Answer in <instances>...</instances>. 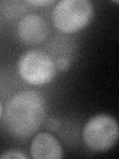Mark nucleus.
Listing matches in <instances>:
<instances>
[{
    "label": "nucleus",
    "instance_id": "nucleus-1",
    "mask_svg": "<svg viewBox=\"0 0 119 159\" xmlns=\"http://www.w3.org/2000/svg\"><path fill=\"white\" fill-rule=\"evenodd\" d=\"M47 116L46 102L36 91H22L9 99L3 111L7 131L18 139L31 137L42 126Z\"/></svg>",
    "mask_w": 119,
    "mask_h": 159
},
{
    "label": "nucleus",
    "instance_id": "nucleus-2",
    "mask_svg": "<svg viewBox=\"0 0 119 159\" xmlns=\"http://www.w3.org/2000/svg\"><path fill=\"white\" fill-rule=\"evenodd\" d=\"M93 15V5L88 0H62L52 11V21L59 31L76 33L86 27Z\"/></svg>",
    "mask_w": 119,
    "mask_h": 159
},
{
    "label": "nucleus",
    "instance_id": "nucleus-3",
    "mask_svg": "<svg viewBox=\"0 0 119 159\" xmlns=\"http://www.w3.org/2000/svg\"><path fill=\"white\" fill-rule=\"evenodd\" d=\"M118 137V122L113 116L106 113L91 116L82 129L84 144L88 149L95 152L109 150L116 144Z\"/></svg>",
    "mask_w": 119,
    "mask_h": 159
},
{
    "label": "nucleus",
    "instance_id": "nucleus-4",
    "mask_svg": "<svg viewBox=\"0 0 119 159\" xmlns=\"http://www.w3.org/2000/svg\"><path fill=\"white\" fill-rule=\"evenodd\" d=\"M19 76L31 86H44L56 76L55 62L47 53L40 50H30L24 53L18 62Z\"/></svg>",
    "mask_w": 119,
    "mask_h": 159
},
{
    "label": "nucleus",
    "instance_id": "nucleus-5",
    "mask_svg": "<svg viewBox=\"0 0 119 159\" xmlns=\"http://www.w3.org/2000/svg\"><path fill=\"white\" fill-rule=\"evenodd\" d=\"M47 20L36 13H29L23 16L18 23L17 34L19 39L26 45H38L43 43L49 36Z\"/></svg>",
    "mask_w": 119,
    "mask_h": 159
},
{
    "label": "nucleus",
    "instance_id": "nucleus-6",
    "mask_svg": "<svg viewBox=\"0 0 119 159\" xmlns=\"http://www.w3.org/2000/svg\"><path fill=\"white\" fill-rule=\"evenodd\" d=\"M30 154L35 159H60L64 155L60 141L48 132L35 135L30 146Z\"/></svg>",
    "mask_w": 119,
    "mask_h": 159
},
{
    "label": "nucleus",
    "instance_id": "nucleus-7",
    "mask_svg": "<svg viewBox=\"0 0 119 159\" xmlns=\"http://www.w3.org/2000/svg\"><path fill=\"white\" fill-rule=\"evenodd\" d=\"M0 158L1 159H28L29 156L26 155L25 153H23L22 151L17 150V149H10V150L5 151L4 153H2L0 155Z\"/></svg>",
    "mask_w": 119,
    "mask_h": 159
},
{
    "label": "nucleus",
    "instance_id": "nucleus-8",
    "mask_svg": "<svg viewBox=\"0 0 119 159\" xmlns=\"http://www.w3.org/2000/svg\"><path fill=\"white\" fill-rule=\"evenodd\" d=\"M55 66H56V69L60 70V71H67L69 66H71V63H69L68 59L66 57H59L56 60Z\"/></svg>",
    "mask_w": 119,
    "mask_h": 159
},
{
    "label": "nucleus",
    "instance_id": "nucleus-9",
    "mask_svg": "<svg viewBox=\"0 0 119 159\" xmlns=\"http://www.w3.org/2000/svg\"><path fill=\"white\" fill-rule=\"evenodd\" d=\"M26 3L30 5H34V6L44 7L56 3V1H54V0H32V1H26Z\"/></svg>",
    "mask_w": 119,
    "mask_h": 159
},
{
    "label": "nucleus",
    "instance_id": "nucleus-10",
    "mask_svg": "<svg viewBox=\"0 0 119 159\" xmlns=\"http://www.w3.org/2000/svg\"><path fill=\"white\" fill-rule=\"evenodd\" d=\"M48 126L50 129H53V130H56L60 126H61V121L58 120L56 118H50L49 122H48Z\"/></svg>",
    "mask_w": 119,
    "mask_h": 159
},
{
    "label": "nucleus",
    "instance_id": "nucleus-11",
    "mask_svg": "<svg viewBox=\"0 0 119 159\" xmlns=\"http://www.w3.org/2000/svg\"><path fill=\"white\" fill-rule=\"evenodd\" d=\"M2 114H3V107H2L1 101H0V119H1V117H2Z\"/></svg>",
    "mask_w": 119,
    "mask_h": 159
}]
</instances>
